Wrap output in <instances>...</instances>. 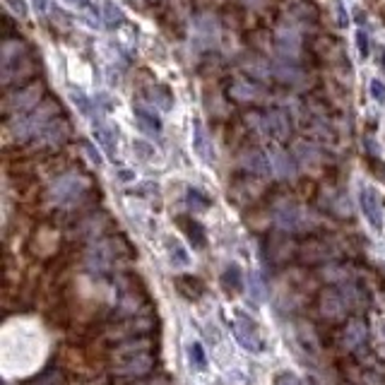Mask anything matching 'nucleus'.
Masks as SVG:
<instances>
[{
	"label": "nucleus",
	"mask_w": 385,
	"mask_h": 385,
	"mask_svg": "<svg viewBox=\"0 0 385 385\" xmlns=\"http://www.w3.org/2000/svg\"><path fill=\"white\" fill-rule=\"evenodd\" d=\"M133 152L138 154L140 159H154V154H157V149H154V145H149L147 140H135L133 142Z\"/></svg>",
	"instance_id": "nucleus-33"
},
{
	"label": "nucleus",
	"mask_w": 385,
	"mask_h": 385,
	"mask_svg": "<svg viewBox=\"0 0 385 385\" xmlns=\"http://www.w3.org/2000/svg\"><path fill=\"white\" fill-rule=\"evenodd\" d=\"M186 351H188V364H190V369H195V371L208 369V356H205V349L200 342H188Z\"/></svg>",
	"instance_id": "nucleus-28"
},
{
	"label": "nucleus",
	"mask_w": 385,
	"mask_h": 385,
	"mask_svg": "<svg viewBox=\"0 0 385 385\" xmlns=\"http://www.w3.org/2000/svg\"><path fill=\"white\" fill-rule=\"evenodd\" d=\"M101 12H104V25L109 27V29H119V27L125 22L123 10H121V5L119 3H114V0H104Z\"/></svg>",
	"instance_id": "nucleus-27"
},
{
	"label": "nucleus",
	"mask_w": 385,
	"mask_h": 385,
	"mask_svg": "<svg viewBox=\"0 0 385 385\" xmlns=\"http://www.w3.org/2000/svg\"><path fill=\"white\" fill-rule=\"evenodd\" d=\"M87 154H89V157H92V162L97 164V166H99V164H101V157H99V154H97V152H94V149L89 147V145H87Z\"/></svg>",
	"instance_id": "nucleus-43"
},
{
	"label": "nucleus",
	"mask_w": 385,
	"mask_h": 385,
	"mask_svg": "<svg viewBox=\"0 0 385 385\" xmlns=\"http://www.w3.org/2000/svg\"><path fill=\"white\" fill-rule=\"evenodd\" d=\"M219 34H222V27H219L217 17L205 12L192 20V36L203 49H214L219 44Z\"/></svg>",
	"instance_id": "nucleus-12"
},
{
	"label": "nucleus",
	"mask_w": 385,
	"mask_h": 385,
	"mask_svg": "<svg viewBox=\"0 0 385 385\" xmlns=\"http://www.w3.org/2000/svg\"><path fill=\"white\" fill-rule=\"evenodd\" d=\"M55 119H58V106H55V104H41L39 109L32 111V114H27V116L17 114L15 119L10 121L8 130H10L15 140L36 138V135H39L41 130H44L46 125H49L51 121H55Z\"/></svg>",
	"instance_id": "nucleus-5"
},
{
	"label": "nucleus",
	"mask_w": 385,
	"mask_h": 385,
	"mask_svg": "<svg viewBox=\"0 0 385 385\" xmlns=\"http://www.w3.org/2000/svg\"><path fill=\"white\" fill-rule=\"evenodd\" d=\"M366 340H369V327H366L364 321H359V318H351V321H347L345 330H342L340 335V345L345 351H356L361 349V347L366 345Z\"/></svg>",
	"instance_id": "nucleus-13"
},
{
	"label": "nucleus",
	"mask_w": 385,
	"mask_h": 385,
	"mask_svg": "<svg viewBox=\"0 0 385 385\" xmlns=\"http://www.w3.org/2000/svg\"><path fill=\"white\" fill-rule=\"evenodd\" d=\"M359 205H361V212H364L366 222L371 224V229H373V232H380V229H383V200H380V192L371 186H361Z\"/></svg>",
	"instance_id": "nucleus-11"
},
{
	"label": "nucleus",
	"mask_w": 385,
	"mask_h": 385,
	"mask_svg": "<svg viewBox=\"0 0 385 385\" xmlns=\"http://www.w3.org/2000/svg\"><path fill=\"white\" fill-rule=\"evenodd\" d=\"M275 75L282 79V82H292V84H299V82L303 79V73H301V70H297L294 65H289V63L280 65V68L275 70Z\"/></svg>",
	"instance_id": "nucleus-31"
},
{
	"label": "nucleus",
	"mask_w": 385,
	"mask_h": 385,
	"mask_svg": "<svg viewBox=\"0 0 385 385\" xmlns=\"http://www.w3.org/2000/svg\"><path fill=\"white\" fill-rule=\"evenodd\" d=\"M68 133H70L68 123L55 119L36 135V145H41V147H58V145H63L65 140H68Z\"/></svg>",
	"instance_id": "nucleus-17"
},
{
	"label": "nucleus",
	"mask_w": 385,
	"mask_h": 385,
	"mask_svg": "<svg viewBox=\"0 0 385 385\" xmlns=\"http://www.w3.org/2000/svg\"><path fill=\"white\" fill-rule=\"evenodd\" d=\"M181 227L186 229V234H188V238L192 241V246L195 248H203L205 246V232H203V227H200L198 222H192V219H181Z\"/></svg>",
	"instance_id": "nucleus-30"
},
{
	"label": "nucleus",
	"mask_w": 385,
	"mask_h": 385,
	"mask_svg": "<svg viewBox=\"0 0 385 385\" xmlns=\"http://www.w3.org/2000/svg\"><path fill=\"white\" fill-rule=\"evenodd\" d=\"M356 49H359V55H361V58H369V53H371V41H369V34H366L364 29H356Z\"/></svg>",
	"instance_id": "nucleus-37"
},
{
	"label": "nucleus",
	"mask_w": 385,
	"mask_h": 385,
	"mask_svg": "<svg viewBox=\"0 0 385 385\" xmlns=\"http://www.w3.org/2000/svg\"><path fill=\"white\" fill-rule=\"evenodd\" d=\"M251 294H253V299H256L258 303L262 301V299H265V282H260V275H256V272H253L251 275Z\"/></svg>",
	"instance_id": "nucleus-36"
},
{
	"label": "nucleus",
	"mask_w": 385,
	"mask_h": 385,
	"mask_svg": "<svg viewBox=\"0 0 385 385\" xmlns=\"http://www.w3.org/2000/svg\"><path fill=\"white\" fill-rule=\"evenodd\" d=\"M94 138H97L99 147L104 149V152L109 154V157H114V154H116V147H119V130H116L114 125H109V123L94 125Z\"/></svg>",
	"instance_id": "nucleus-21"
},
{
	"label": "nucleus",
	"mask_w": 385,
	"mask_h": 385,
	"mask_svg": "<svg viewBox=\"0 0 385 385\" xmlns=\"http://www.w3.org/2000/svg\"><path fill=\"white\" fill-rule=\"evenodd\" d=\"M173 284H176V292L181 294L183 299H188V301H198V299L205 294V284L198 280V277L183 275V277H178Z\"/></svg>",
	"instance_id": "nucleus-22"
},
{
	"label": "nucleus",
	"mask_w": 385,
	"mask_h": 385,
	"mask_svg": "<svg viewBox=\"0 0 385 385\" xmlns=\"http://www.w3.org/2000/svg\"><path fill=\"white\" fill-rule=\"evenodd\" d=\"M147 385H169V380L166 378H152Z\"/></svg>",
	"instance_id": "nucleus-45"
},
{
	"label": "nucleus",
	"mask_w": 385,
	"mask_h": 385,
	"mask_svg": "<svg viewBox=\"0 0 385 385\" xmlns=\"http://www.w3.org/2000/svg\"><path fill=\"white\" fill-rule=\"evenodd\" d=\"M371 97H373L378 104H385V82H380V79H371Z\"/></svg>",
	"instance_id": "nucleus-39"
},
{
	"label": "nucleus",
	"mask_w": 385,
	"mask_h": 385,
	"mask_svg": "<svg viewBox=\"0 0 385 385\" xmlns=\"http://www.w3.org/2000/svg\"><path fill=\"white\" fill-rule=\"evenodd\" d=\"M89 190V178L79 171H68L58 176L49 188V198L58 208H73L84 198V192Z\"/></svg>",
	"instance_id": "nucleus-4"
},
{
	"label": "nucleus",
	"mask_w": 385,
	"mask_h": 385,
	"mask_svg": "<svg viewBox=\"0 0 385 385\" xmlns=\"http://www.w3.org/2000/svg\"><path fill=\"white\" fill-rule=\"evenodd\" d=\"M192 152L198 154L205 164H212L214 162V147H212V140H210L208 130L203 128L200 121L192 123Z\"/></svg>",
	"instance_id": "nucleus-18"
},
{
	"label": "nucleus",
	"mask_w": 385,
	"mask_h": 385,
	"mask_svg": "<svg viewBox=\"0 0 385 385\" xmlns=\"http://www.w3.org/2000/svg\"><path fill=\"white\" fill-rule=\"evenodd\" d=\"M222 286L227 294H238L243 289V275L238 265H229L227 270L222 272Z\"/></svg>",
	"instance_id": "nucleus-26"
},
{
	"label": "nucleus",
	"mask_w": 385,
	"mask_h": 385,
	"mask_svg": "<svg viewBox=\"0 0 385 385\" xmlns=\"http://www.w3.org/2000/svg\"><path fill=\"white\" fill-rule=\"evenodd\" d=\"M5 5H8V10H10L15 17H20V20H27V15H29L27 0H5Z\"/></svg>",
	"instance_id": "nucleus-35"
},
{
	"label": "nucleus",
	"mask_w": 385,
	"mask_h": 385,
	"mask_svg": "<svg viewBox=\"0 0 385 385\" xmlns=\"http://www.w3.org/2000/svg\"><path fill=\"white\" fill-rule=\"evenodd\" d=\"M166 251H169V260H171L173 267H186L188 262H190V256H188V251L176 241V238H169V241H166Z\"/></svg>",
	"instance_id": "nucleus-29"
},
{
	"label": "nucleus",
	"mask_w": 385,
	"mask_h": 385,
	"mask_svg": "<svg viewBox=\"0 0 385 385\" xmlns=\"http://www.w3.org/2000/svg\"><path fill=\"white\" fill-rule=\"evenodd\" d=\"M70 99H73V104L77 106V109L82 111V114H92L94 101H89L82 92H75V89H70Z\"/></svg>",
	"instance_id": "nucleus-34"
},
{
	"label": "nucleus",
	"mask_w": 385,
	"mask_h": 385,
	"mask_svg": "<svg viewBox=\"0 0 385 385\" xmlns=\"http://www.w3.org/2000/svg\"><path fill=\"white\" fill-rule=\"evenodd\" d=\"M34 8L39 12H46V8H49V0H34Z\"/></svg>",
	"instance_id": "nucleus-44"
},
{
	"label": "nucleus",
	"mask_w": 385,
	"mask_h": 385,
	"mask_svg": "<svg viewBox=\"0 0 385 385\" xmlns=\"http://www.w3.org/2000/svg\"><path fill=\"white\" fill-rule=\"evenodd\" d=\"M380 60H383V70H385V51H383V55H380Z\"/></svg>",
	"instance_id": "nucleus-46"
},
{
	"label": "nucleus",
	"mask_w": 385,
	"mask_h": 385,
	"mask_svg": "<svg viewBox=\"0 0 385 385\" xmlns=\"http://www.w3.org/2000/svg\"><path fill=\"white\" fill-rule=\"evenodd\" d=\"M270 162H272V173L280 178H294L297 176V164H294V159L289 157L286 152H282V149H270Z\"/></svg>",
	"instance_id": "nucleus-20"
},
{
	"label": "nucleus",
	"mask_w": 385,
	"mask_h": 385,
	"mask_svg": "<svg viewBox=\"0 0 385 385\" xmlns=\"http://www.w3.org/2000/svg\"><path fill=\"white\" fill-rule=\"evenodd\" d=\"M248 123L256 125L260 133H265L272 140H286L292 135V119L284 111H267L262 116H248Z\"/></svg>",
	"instance_id": "nucleus-10"
},
{
	"label": "nucleus",
	"mask_w": 385,
	"mask_h": 385,
	"mask_svg": "<svg viewBox=\"0 0 385 385\" xmlns=\"http://www.w3.org/2000/svg\"><path fill=\"white\" fill-rule=\"evenodd\" d=\"M275 385H303V383H301V378L294 373H280L275 378Z\"/></svg>",
	"instance_id": "nucleus-40"
},
{
	"label": "nucleus",
	"mask_w": 385,
	"mask_h": 385,
	"mask_svg": "<svg viewBox=\"0 0 385 385\" xmlns=\"http://www.w3.org/2000/svg\"><path fill=\"white\" fill-rule=\"evenodd\" d=\"M145 97H147L149 104L157 106L159 111H171L173 109L171 92H169L166 87H162V84H149V87L145 89Z\"/></svg>",
	"instance_id": "nucleus-24"
},
{
	"label": "nucleus",
	"mask_w": 385,
	"mask_h": 385,
	"mask_svg": "<svg viewBox=\"0 0 385 385\" xmlns=\"http://www.w3.org/2000/svg\"><path fill=\"white\" fill-rule=\"evenodd\" d=\"M111 106H114V101H111L109 94H97V97H94V109L109 111Z\"/></svg>",
	"instance_id": "nucleus-41"
},
{
	"label": "nucleus",
	"mask_w": 385,
	"mask_h": 385,
	"mask_svg": "<svg viewBox=\"0 0 385 385\" xmlns=\"http://www.w3.org/2000/svg\"><path fill=\"white\" fill-rule=\"evenodd\" d=\"M234 335H236L238 345L243 349L253 351V354L265 349V340H262L260 327H258V323L246 311H234Z\"/></svg>",
	"instance_id": "nucleus-8"
},
{
	"label": "nucleus",
	"mask_w": 385,
	"mask_h": 385,
	"mask_svg": "<svg viewBox=\"0 0 385 385\" xmlns=\"http://www.w3.org/2000/svg\"><path fill=\"white\" fill-rule=\"evenodd\" d=\"M70 8H77V10H87L89 8V0H65Z\"/></svg>",
	"instance_id": "nucleus-42"
},
{
	"label": "nucleus",
	"mask_w": 385,
	"mask_h": 385,
	"mask_svg": "<svg viewBox=\"0 0 385 385\" xmlns=\"http://www.w3.org/2000/svg\"><path fill=\"white\" fill-rule=\"evenodd\" d=\"M241 166L246 171L256 173V176H270L272 173V162L270 154L260 152V149H248V152L241 154Z\"/></svg>",
	"instance_id": "nucleus-19"
},
{
	"label": "nucleus",
	"mask_w": 385,
	"mask_h": 385,
	"mask_svg": "<svg viewBox=\"0 0 385 385\" xmlns=\"http://www.w3.org/2000/svg\"><path fill=\"white\" fill-rule=\"evenodd\" d=\"M125 256H128V248L121 238H99L84 253V265L94 275H109Z\"/></svg>",
	"instance_id": "nucleus-3"
},
{
	"label": "nucleus",
	"mask_w": 385,
	"mask_h": 385,
	"mask_svg": "<svg viewBox=\"0 0 385 385\" xmlns=\"http://www.w3.org/2000/svg\"><path fill=\"white\" fill-rule=\"evenodd\" d=\"M275 44L284 58H297L299 51H301V36L294 27H282V29H277Z\"/></svg>",
	"instance_id": "nucleus-16"
},
{
	"label": "nucleus",
	"mask_w": 385,
	"mask_h": 385,
	"mask_svg": "<svg viewBox=\"0 0 385 385\" xmlns=\"http://www.w3.org/2000/svg\"><path fill=\"white\" fill-rule=\"evenodd\" d=\"M154 327V321L152 318H145V316H128L123 318V321L114 323V325L106 330V340L116 342V345H121V342L125 340H135V337H147V332Z\"/></svg>",
	"instance_id": "nucleus-9"
},
{
	"label": "nucleus",
	"mask_w": 385,
	"mask_h": 385,
	"mask_svg": "<svg viewBox=\"0 0 385 385\" xmlns=\"http://www.w3.org/2000/svg\"><path fill=\"white\" fill-rule=\"evenodd\" d=\"M229 94L236 101H256L262 97V89L256 82H251V79H236L232 84V89H229Z\"/></svg>",
	"instance_id": "nucleus-23"
},
{
	"label": "nucleus",
	"mask_w": 385,
	"mask_h": 385,
	"mask_svg": "<svg viewBox=\"0 0 385 385\" xmlns=\"http://www.w3.org/2000/svg\"><path fill=\"white\" fill-rule=\"evenodd\" d=\"M154 351L152 342L147 337H135V340H125L111 354V371L114 375L125 380L145 378L154 371Z\"/></svg>",
	"instance_id": "nucleus-1"
},
{
	"label": "nucleus",
	"mask_w": 385,
	"mask_h": 385,
	"mask_svg": "<svg viewBox=\"0 0 385 385\" xmlns=\"http://www.w3.org/2000/svg\"><path fill=\"white\" fill-rule=\"evenodd\" d=\"M39 99H41V87L39 84H32V87L20 89V92H15V94L8 97L5 111H10V114H22V111L32 109V106H34Z\"/></svg>",
	"instance_id": "nucleus-14"
},
{
	"label": "nucleus",
	"mask_w": 385,
	"mask_h": 385,
	"mask_svg": "<svg viewBox=\"0 0 385 385\" xmlns=\"http://www.w3.org/2000/svg\"><path fill=\"white\" fill-rule=\"evenodd\" d=\"M29 385H65V378H63V373H60V371H49V373L34 378Z\"/></svg>",
	"instance_id": "nucleus-32"
},
{
	"label": "nucleus",
	"mask_w": 385,
	"mask_h": 385,
	"mask_svg": "<svg viewBox=\"0 0 385 385\" xmlns=\"http://www.w3.org/2000/svg\"><path fill=\"white\" fill-rule=\"evenodd\" d=\"M366 301V294L361 292L354 282H342L340 286H330L318 299V311L325 321L340 323L347 321L351 311L361 308Z\"/></svg>",
	"instance_id": "nucleus-2"
},
{
	"label": "nucleus",
	"mask_w": 385,
	"mask_h": 385,
	"mask_svg": "<svg viewBox=\"0 0 385 385\" xmlns=\"http://www.w3.org/2000/svg\"><path fill=\"white\" fill-rule=\"evenodd\" d=\"M0 68H3V79L5 82L25 77L32 70L27 46L22 41H5L3 44V53H0Z\"/></svg>",
	"instance_id": "nucleus-6"
},
{
	"label": "nucleus",
	"mask_w": 385,
	"mask_h": 385,
	"mask_svg": "<svg viewBox=\"0 0 385 385\" xmlns=\"http://www.w3.org/2000/svg\"><path fill=\"white\" fill-rule=\"evenodd\" d=\"M135 121H138L140 128L149 135H157L159 130H162V121L157 119V114H152V111L145 109V106H135Z\"/></svg>",
	"instance_id": "nucleus-25"
},
{
	"label": "nucleus",
	"mask_w": 385,
	"mask_h": 385,
	"mask_svg": "<svg viewBox=\"0 0 385 385\" xmlns=\"http://www.w3.org/2000/svg\"><path fill=\"white\" fill-rule=\"evenodd\" d=\"M275 224L282 232H308V229L316 227V219L301 208V205L292 203V200H282L275 205Z\"/></svg>",
	"instance_id": "nucleus-7"
},
{
	"label": "nucleus",
	"mask_w": 385,
	"mask_h": 385,
	"mask_svg": "<svg viewBox=\"0 0 385 385\" xmlns=\"http://www.w3.org/2000/svg\"><path fill=\"white\" fill-rule=\"evenodd\" d=\"M337 256V248L327 241H308L301 246L299 251V258L303 262H327Z\"/></svg>",
	"instance_id": "nucleus-15"
},
{
	"label": "nucleus",
	"mask_w": 385,
	"mask_h": 385,
	"mask_svg": "<svg viewBox=\"0 0 385 385\" xmlns=\"http://www.w3.org/2000/svg\"><path fill=\"white\" fill-rule=\"evenodd\" d=\"M188 205H190V208H195V210H208L210 200L205 198L203 192H198V190H188Z\"/></svg>",
	"instance_id": "nucleus-38"
}]
</instances>
